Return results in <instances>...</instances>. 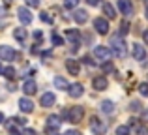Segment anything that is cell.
<instances>
[{
    "mask_svg": "<svg viewBox=\"0 0 148 135\" xmlns=\"http://www.w3.org/2000/svg\"><path fill=\"white\" fill-rule=\"evenodd\" d=\"M25 2L28 4V6H32V8H38V6H40V2H41V0H25Z\"/></svg>",
    "mask_w": 148,
    "mask_h": 135,
    "instance_id": "32",
    "label": "cell"
},
{
    "mask_svg": "<svg viewBox=\"0 0 148 135\" xmlns=\"http://www.w3.org/2000/svg\"><path fill=\"white\" fill-rule=\"evenodd\" d=\"M13 38H15L17 41H21V43H25V41H26V38H28V32H26V28L19 26V28H15V32H13Z\"/></svg>",
    "mask_w": 148,
    "mask_h": 135,
    "instance_id": "18",
    "label": "cell"
},
{
    "mask_svg": "<svg viewBox=\"0 0 148 135\" xmlns=\"http://www.w3.org/2000/svg\"><path fill=\"white\" fill-rule=\"evenodd\" d=\"M62 118L56 116V114H51V116H47V122H45V133L47 135H58V130H60L62 126Z\"/></svg>",
    "mask_w": 148,
    "mask_h": 135,
    "instance_id": "2",
    "label": "cell"
},
{
    "mask_svg": "<svg viewBox=\"0 0 148 135\" xmlns=\"http://www.w3.org/2000/svg\"><path fill=\"white\" fill-rule=\"evenodd\" d=\"M103 13L107 15V19H114V17H116V11H114V8H112L109 2H105V4H103Z\"/></svg>",
    "mask_w": 148,
    "mask_h": 135,
    "instance_id": "21",
    "label": "cell"
},
{
    "mask_svg": "<svg viewBox=\"0 0 148 135\" xmlns=\"http://www.w3.org/2000/svg\"><path fill=\"white\" fill-rule=\"evenodd\" d=\"M66 38H68V40L75 45L73 49H79L81 47V32H79V30H71V28L66 30Z\"/></svg>",
    "mask_w": 148,
    "mask_h": 135,
    "instance_id": "8",
    "label": "cell"
},
{
    "mask_svg": "<svg viewBox=\"0 0 148 135\" xmlns=\"http://www.w3.org/2000/svg\"><path fill=\"white\" fill-rule=\"evenodd\" d=\"M15 56H17V53H15L13 47H10V45H0V60L11 62V60H15Z\"/></svg>",
    "mask_w": 148,
    "mask_h": 135,
    "instance_id": "5",
    "label": "cell"
},
{
    "mask_svg": "<svg viewBox=\"0 0 148 135\" xmlns=\"http://www.w3.org/2000/svg\"><path fill=\"white\" fill-rule=\"evenodd\" d=\"M4 120H6V116H4V114H2V113H0V124H2V122H4Z\"/></svg>",
    "mask_w": 148,
    "mask_h": 135,
    "instance_id": "39",
    "label": "cell"
},
{
    "mask_svg": "<svg viewBox=\"0 0 148 135\" xmlns=\"http://www.w3.org/2000/svg\"><path fill=\"white\" fill-rule=\"evenodd\" d=\"M40 19H41L43 23H49V25L53 23V17H51V15L47 13V11H41V13H40Z\"/></svg>",
    "mask_w": 148,
    "mask_h": 135,
    "instance_id": "28",
    "label": "cell"
},
{
    "mask_svg": "<svg viewBox=\"0 0 148 135\" xmlns=\"http://www.w3.org/2000/svg\"><path fill=\"white\" fill-rule=\"evenodd\" d=\"M66 69H68L71 75H79V71H81V66H79V60H73V58H69V60H66Z\"/></svg>",
    "mask_w": 148,
    "mask_h": 135,
    "instance_id": "14",
    "label": "cell"
},
{
    "mask_svg": "<svg viewBox=\"0 0 148 135\" xmlns=\"http://www.w3.org/2000/svg\"><path fill=\"white\" fill-rule=\"evenodd\" d=\"M94 28L98 30V34H107L109 32V21L103 17H98L94 21Z\"/></svg>",
    "mask_w": 148,
    "mask_h": 135,
    "instance_id": "10",
    "label": "cell"
},
{
    "mask_svg": "<svg viewBox=\"0 0 148 135\" xmlns=\"http://www.w3.org/2000/svg\"><path fill=\"white\" fill-rule=\"evenodd\" d=\"M83 116H84V109L81 105H75V107H71L69 109V114H68V122H81L83 120Z\"/></svg>",
    "mask_w": 148,
    "mask_h": 135,
    "instance_id": "4",
    "label": "cell"
},
{
    "mask_svg": "<svg viewBox=\"0 0 148 135\" xmlns=\"http://www.w3.org/2000/svg\"><path fill=\"white\" fill-rule=\"evenodd\" d=\"M51 40H53V45H62V43H64V41H62V38L58 36V34H53V38H51Z\"/></svg>",
    "mask_w": 148,
    "mask_h": 135,
    "instance_id": "31",
    "label": "cell"
},
{
    "mask_svg": "<svg viewBox=\"0 0 148 135\" xmlns=\"http://www.w3.org/2000/svg\"><path fill=\"white\" fill-rule=\"evenodd\" d=\"M84 64H88V66H94V60H90V58L86 56V58H84Z\"/></svg>",
    "mask_w": 148,
    "mask_h": 135,
    "instance_id": "37",
    "label": "cell"
},
{
    "mask_svg": "<svg viewBox=\"0 0 148 135\" xmlns=\"http://www.w3.org/2000/svg\"><path fill=\"white\" fill-rule=\"evenodd\" d=\"M111 55H112L111 47H105V45H98V47H94V56L99 58V60H105V62H107V60L111 58Z\"/></svg>",
    "mask_w": 148,
    "mask_h": 135,
    "instance_id": "6",
    "label": "cell"
},
{
    "mask_svg": "<svg viewBox=\"0 0 148 135\" xmlns=\"http://www.w3.org/2000/svg\"><path fill=\"white\" fill-rule=\"evenodd\" d=\"M34 38H36V40L40 41L41 38H43V32H41V30H36V32H34Z\"/></svg>",
    "mask_w": 148,
    "mask_h": 135,
    "instance_id": "34",
    "label": "cell"
},
{
    "mask_svg": "<svg viewBox=\"0 0 148 135\" xmlns=\"http://www.w3.org/2000/svg\"><path fill=\"white\" fill-rule=\"evenodd\" d=\"M146 19H148V10H146Z\"/></svg>",
    "mask_w": 148,
    "mask_h": 135,
    "instance_id": "43",
    "label": "cell"
},
{
    "mask_svg": "<svg viewBox=\"0 0 148 135\" xmlns=\"http://www.w3.org/2000/svg\"><path fill=\"white\" fill-rule=\"evenodd\" d=\"M145 6H146V10H148V0H145Z\"/></svg>",
    "mask_w": 148,
    "mask_h": 135,
    "instance_id": "40",
    "label": "cell"
},
{
    "mask_svg": "<svg viewBox=\"0 0 148 135\" xmlns=\"http://www.w3.org/2000/svg\"><path fill=\"white\" fill-rule=\"evenodd\" d=\"M54 86H56L58 90H68L69 84H68V81H66L64 77H54Z\"/></svg>",
    "mask_w": 148,
    "mask_h": 135,
    "instance_id": "20",
    "label": "cell"
},
{
    "mask_svg": "<svg viewBox=\"0 0 148 135\" xmlns=\"http://www.w3.org/2000/svg\"><path fill=\"white\" fill-rule=\"evenodd\" d=\"M17 15H19V21H21L23 25H30V23H32V13H30V10H26V8H19Z\"/></svg>",
    "mask_w": 148,
    "mask_h": 135,
    "instance_id": "11",
    "label": "cell"
},
{
    "mask_svg": "<svg viewBox=\"0 0 148 135\" xmlns=\"http://www.w3.org/2000/svg\"><path fill=\"white\" fill-rule=\"evenodd\" d=\"M86 2H88V6H98L99 0H86Z\"/></svg>",
    "mask_w": 148,
    "mask_h": 135,
    "instance_id": "36",
    "label": "cell"
},
{
    "mask_svg": "<svg viewBox=\"0 0 148 135\" xmlns=\"http://www.w3.org/2000/svg\"><path fill=\"white\" fill-rule=\"evenodd\" d=\"M116 135H130V126H118Z\"/></svg>",
    "mask_w": 148,
    "mask_h": 135,
    "instance_id": "27",
    "label": "cell"
},
{
    "mask_svg": "<svg viewBox=\"0 0 148 135\" xmlns=\"http://www.w3.org/2000/svg\"><path fill=\"white\" fill-rule=\"evenodd\" d=\"M36 88H38V84L34 83L32 79H26L25 83H23V92H25V94H34Z\"/></svg>",
    "mask_w": 148,
    "mask_h": 135,
    "instance_id": "19",
    "label": "cell"
},
{
    "mask_svg": "<svg viewBox=\"0 0 148 135\" xmlns=\"http://www.w3.org/2000/svg\"><path fill=\"white\" fill-rule=\"evenodd\" d=\"M130 109H131V111H137V113H141V111H143V103H141V101H131Z\"/></svg>",
    "mask_w": 148,
    "mask_h": 135,
    "instance_id": "26",
    "label": "cell"
},
{
    "mask_svg": "<svg viewBox=\"0 0 148 135\" xmlns=\"http://www.w3.org/2000/svg\"><path fill=\"white\" fill-rule=\"evenodd\" d=\"M64 135H83V133H81L79 130H68V132H66Z\"/></svg>",
    "mask_w": 148,
    "mask_h": 135,
    "instance_id": "33",
    "label": "cell"
},
{
    "mask_svg": "<svg viewBox=\"0 0 148 135\" xmlns=\"http://www.w3.org/2000/svg\"><path fill=\"white\" fill-rule=\"evenodd\" d=\"M21 135H36V132H34V130H25Z\"/></svg>",
    "mask_w": 148,
    "mask_h": 135,
    "instance_id": "35",
    "label": "cell"
},
{
    "mask_svg": "<svg viewBox=\"0 0 148 135\" xmlns=\"http://www.w3.org/2000/svg\"><path fill=\"white\" fill-rule=\"evenodd\" d=\"M40 101H41V105H43V107H53L54 103H56V96H54L53 92H45V94L41 96Z\"/></svg>",
    "mask_w": 148,
    "mask_h": 135,
    "instance_id": "15",
    "label": "cell"
},
{
    "mask_svg": "<svg viewBox=\"0 0 148 135\" xmlns=\"http://www.w3.org/2000/svg\"><path fill=\"white\" fill-rule=\"evenodd\" d=\"M143 38H145V43L148 45V28L145 30V34H143Z\"/></svg>",
    "mask_w": 148,
    "mask_h": 135,
    "instance_id": "38",
    "label": "cell"
},
{
    "mask_svg": "<svg viewBox=\"0 0 148 135\" xmlns=\"http://www.w3.org/2000/svg\"><path fill=\"white\" fill-rule=\"evenodd\" d=\"M64 6L68 8V10H77V6H79V0H64Z\"/></svg>",
    "mask_w": 148,
    "mask_h": 135,
    "instance_id": "24",
    "label": "cell"
},
{
    "mask_svg": "<svg viewBox=\"0 0 148 135\" xmlns=\"http://www.w3.org/2000/svg\"><path fill=\"white\" fill-rule=\"evenodd\" d=\"M2 75L6 77V79H15V77H17V71H15L13 68H4V71H2Z\"/></svg>",
    "mask_w": 148,
    "mask_h": 135,
    "instance_id": "23",
    "label": "cell"
},
{
    "mask_svg": "<svg viewBox=\"0 0 148 135\" xmlns=\"http://www.w3.org/2000/svg\"><path fill=\"white\" fill-rule=\"evenodd\" d=\"M4 2H8V4H10V2H11V0H4Z\"/></svg>",
    "mask_w": 148,
    "mask_h": 135,
    "instance_id": "42",
    "label": "cell"
},
{
    "mask_svg": "<svg viewBox=\"0 0 148 135\" xmlns=\"http://www.w3.org/2000/svg\"><path fill=\"white\" fill-rule=\"evenodd\" d=\"M92 86H94V90H107V86H109V81H107V77H103V75H96L94 79H92Z\"/></svg>",
    "mask_w": 148,
    "mask_h": 135,
    "instance_id": "7",
    "label": "cell"
},
{
    "mask_svg": "<svg viewBox=\"0 0 148 135\" xmlns=\"http://www.w3.org/2000/svg\"><path fill=\"white\" fill-rule=\"evenodd\" d=\"M111 51L116 58H124V56L127 55V45H126V41L122 40V36H114L111 40Z\"/></svg>",
    "mask_w": 148,
    "mask_h": 135,
    "instance_id": "1",
    "label": "cell"
},
{
    "mask_svg": "<svg viewBox=\"0 0 148 135\" xmlns=\"http://www.w3.org/2000/svg\"><path fill=\"white\" fill-rule=\"evenodd\" d=\"M2 71H4V69H2V64H0V73H2Z\"/></svg>",
    "mask_w": 148,
    "mask_h": 135,
    "instance_id": "41",
    "label": "cell"
},
{
    "mask_svg": "<svg viewBox=\"0 0 148 135\" xmlns=\"http://www.w3.org/2000/svg\"><path fill=\"white\" fill-rule=\"evenodd\" d=\"M133 58L139 60V62H143V60L146 58V51H145V47H143L141 43H135L133 45Z\"/></svg>",
    "mask_w": 148,
    "mask_h": 135,
    "instance_id": "16",
    "label": "cell"
},
{
    "mask_svg": "<svg viewBox=\"0 0 148 135\" xmlns=\"http://www.w3.org/2000/svg\"><path fill=\"white\" fill-rule=\"evenodd\" d=\"M118 10L122 11V15L131 17V15H133V4H131L130 0H118Z\"/></svg>",
    "mask_w": 148,
    "mask_h": 135,
    "instance_id": "9",
    "label": "cell"
},
{
    "mask_svg": "<svg viewBox=\"0 0 148 135\" xmlns=\"http://www.w3.org/2000/svg\"><path fill=\"white\" fill-rule=\"evenodd\" d=\"M68 92H69V96H71V98H81V96H83V92H84V86L81 83H75V84H71V86L68 88Z\"/></svg>",
    "mask_w": 148,
    "mask_h": 135,
    "instance_id": "17",
    "label": "cell"
},
{
    "mask_svg": "<svg viewBox=\"0 0 148 135\" xmlns=\"http://www.w3.org/2000/svg\"><path fill=\"white\" fill-rule=\"evenodd\" d=\"M73 21H75L77 25H84V23L88 21V11L86 10H79V8H77V10L73 11Z\"/></svg>",
    "mask_w": 148,
    "mask_h": 135,
    "instance_id": "12",
    "label": "cell"
},
{
    "mask_svg": "<svg viewBox=\"0 0 148 135\" xmlns=\"http://www.w3.org/2000/svg\"><path fill=\"white\" fill-rule=\"evenodd\" d=\"M90 130L94 135H105L107 133V122L99 120L98 116H92L90 118Z\"/></svg>",
    "mask_w": 148,
    "mask_h": 135,
    "instance_id": "3",
    "label": "cell"
},
{
    "mask_svg": "<svg viewBox=\"0 0 148 135\" xmlns=\"http://www.w3.org/2000/svg\"><path fill=\"white\" fill-rule=\"evenodd\" d=\"M139 92H141V96L148 98V83H141V84H139Z\"/></svg>",
    "mask_w": 148,
    "mask_h": 135,
    "instance_id": "25",
    "label": "cell"
},
{
    "mask_svg": "<svg viewBox=\"0 0 148 135\" xmlns=\"http://www.w3.org/2000/svg\"><path fill=\"white\" fill-rule=\"evenodd\" d=\"M130 25H127V23H122V25H120V30H118V36H126L127 32H130Z\"/></svg>",
    "mask_w": 148,
    "mask_h": 135,
    "instance_id": "29",
    "label": "cell"
},
{
    "mask_svg": "<svg viewBox=\"0 0 148 135\" xmlns=\"http://www.w3.org/2000/svg\"><path fill=\"white\" fill-rule=\"evenodd\" d=\"M101 68H103V71H105V73H111V71H114V66H112V64L109 62V60H107V62H103V66H101Z\"/></svg>",
    "mask_w": 148,
    "mask_h": 135,
    "instance_id": "30",
    "label": "cell"
},
{
    "mask_svg": "<svg viewBox=\"0 0 148 135\" xmlns=\"http://www.w3.org/2000/svg\"><path fill=\"white\" fill-rule=\"evenodd\" d=\"M101 111L105 114H112L114 113V103L112 101H101Z\"/></svg>",
    "mask_w": 148,
    "mask_h": 135,
    "instance_id": "22",
    "label": "cell"
},
{
    "mask_svg": "<svg viewBox=\"0 0 148 135\" xmlns=\"http://www.w3.org/2000/svg\"><path fill=\"white\" fill-rule=\"evenodd\" d=\"M19 109L23 111V113H32L34 111V101L28 98H21L19 99Z\"/></svg>",
    "mask_w": 148,
    "mask_h": 135,
    "instance_id": "13",
    "label": "cell"
}]
</instances>
